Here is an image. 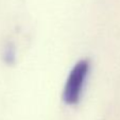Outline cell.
Wrapping results in <instances>:
<instances>
[{
  "label": "cell",
  "instance_id": "6da1fadb",
  "mask_svg": "<svg viewBox=\"0 0 120 120\" xmlns=\"http://www.w3.org/2000/svg\"><path fill=\"white\" fill-rule=\"evenodd\" d=\"M89 68L90 63L88 60H81L73 66L64 86L63 100L65 103L73 105L80 101L84 89V84L89 72Z\"/></svg>",
  "mask_w": 120,
  "mask_h": 120
}]
</instances>
